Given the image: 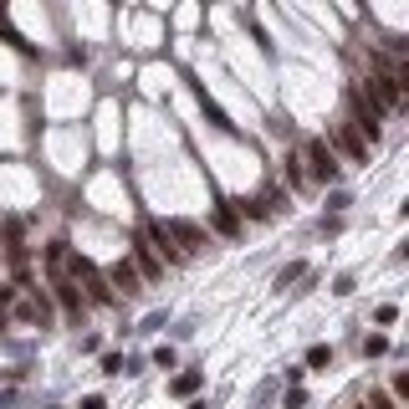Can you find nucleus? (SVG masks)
Returning <instances> with one entry per match:
<instances>
[{"instance_id": "obj_6", "label": "nucleus", "mask_w": 409, "mask_h": 409, "mask_svg": "<svg viewBox=\"0 0 409 409\" xmlns=\"http://www.w3.org/2000/svg\"><path fill=\"white\" fill-rule=\"evenodd\" d=\"M107 282H113L123 297H134V292H138V271H134V261H113V266H107Z\"/></svg>"}, {"instance_id": "obj_16", "label": "nucleus", "mask_w": 409, "mask_h": 409, "mask_svg": "<svg viewBox=\"0 0 409 409\" xmlns=\"http://www.w3.org/2000/svg\"><path fill=\"white\" fill-rule=\"evenodd\" d=\"M205 113H210V123H215V128H225V134L235 128V123H230V118H225V113H220V107H215V102H205Z\"/></svg>"}, {"instance_id": "obj_1", "label": "nucleus", "mask_w": 409, "mask_h": 409, "mask_svg": "<svg viewBox=\"0 0 409 409\" xmlns=\"http://www.w3.org/2000/svg\"><path fill=\"white\" fill-rule=\"evenodd\" d=\"M348 97H353V128L363 134V143L374 148V143L384 138V107H379V102H374L369 93H363V88H353Z\"/></svg>"}, {"instance_id": "obj_5", "label": "nucleus", "mask_w": 409, "mask_h": 409, "mask_svg": "<svg viewBox=\"0 0 409 409\" xmlns=\"http://www.w3.org/2000/svg\"><path fill=\"white\" fill-rule=\"evenodd\" d=\"M134 271H143V282H159V276H164V261H159V256L154 251H148V241H143V235H138V241H134Z\"/></svg>"}, {"instance_id": "obj_10", "label": "nucleus", "mask_w": 409, "mask_h": 409, "mask_svg": "<svg viewBox=\"0 0 409 409\" xmlns=\"http://www.w3.org/2000/svg\"><path fill=\"white\" fill-rule=\"evenodd\" d=\"M328 363H333V348L328 343H312L307 348V369H328Z\"/></svg>"}, {"instance_id": "obj_17", "label": "nucleus", "mask_w": 409, "mask_h": 409, "mask_svg": "<svg viewBox=\"0 0 409 409\" xmlns=\"http://www.w3.org/2000/svg\"><path fill=\"white\" fill-rule=\"evenodd\" d=\"M394 317H399V307H394V302H384V307L374 312V322H379V328H389V322H394Z\"/></svg>"}, {"instance_id": "obj_20", "label": "nucleus", "mask_w": 409, "mask_h": 409, "mask_svg": "<svg viewBox=\"0 0 409 409\" xmlns=\"http://www.w3.org/2000/svg\"><path fill=\"white\" fill-rule=\"evenodd\" d=\"M0 6H6V0H0Z\"/></svg>"}, {"instance_id": "obj_7", "label": "nucleus", "mask_w": 409, "mask_h": 409, "mask_svg": "<svg viewBox=\"0 0 409 409\" xmlns=\"http://www.w3.org/2000/svg\"><path fill=\"white\" fill-rule=\"evenodd\" d=\"M20 322H31V328H47V322H52L47 297H26V302H20Z\"/></svg>"}, {"instance_id": "obj_2", "label": "nucleus", "mask_w": 409, "mask_h": 409, "mask_svg": "<svg viewBox=\"0 0 409 409\" xmlns=\"http://www.w3.org/2000/svg\"><path fill=\"white\" fill-rule=\"evenodd\" d=\"M302 164H307V179H317V184H333V179L343 174V164H338V154H333V143H322V138H307Z\"/></svg>"}, {"instance_id": "obj_4", "label": "nucleus", "mask_w": 409, "mask_h": 409, "mask_svg": "<svg viewBox=\"0 0 409 409\" xmlns=\"http://www.w3.org/2000/svg\"><path fill=\"white\" fill-rule=\"evenodd\" d=\"M333 143H338L353 164H369V143H363V134H358L353 123H338V128H333Z\"/></svg>"}, {"instance_id": "obj_13", "label": "nucleus", "mask_w": 409, "mask_h": 409, "mask_svg": "<svg viewBox=\"0 0 409 409\" xmlns=\"http://www.w3.org/2000/svg\"><path fill=\"white\" fill-rule=\"evenodd\" d=\"M363 353H369V358H379V353H389V338H384V333H374L369 343H363Z\"/></svg>"}, {"instance_id": "obj_15", "label": "nucleus", "mask_w": 409, "mask_h": 409, "mask_svg": "<svg viewBox=\"0 0 409 409\" xmlns=\"http://www.w3.org/2000/svg\"><path fill=\"white\" fill-rule=\"evenodd\" d=\"M287 179H292V184H307V169H302V159H287Z\"/></svg>"}, {"instance_id": "obj_19", "label": "nucleus", "mask_w": 409, "mask_h": 409, "mask_svg": "<svg viewBox=\"0 0 409 409\" xmlns=\"http://www.w3.org/2000/svg\"><path fill=\"white\" fill-rule=\"evenodd\" d=\"M82 409H107V399H102V394H88V399H82Z\"/></svg>"}, {"instance_id": "obj_11", "label": "nucleus", "mask_w": 409, "mask_h": 409, "mask_svg": "<svg viewBox=\"0 0 409 409\" xmlns=\"http://www.w3.org/2000/svg\"><path fill=\"white\" fill-rule=\"evenodd\" d=\"M302 271H307L302 261H292V266H282V276H276V287H282V292H287V287H292V282H297V276H302Z\"/></svg>"}, {"instance_id": "obj_8", "label": "nucleus", "mask_w": 409, "mask_h": 409, "mask_svg": "<svg viewBox=\"0 0 409 409\" xmlns=\"http://www.w3.org/2000/svg\"><path fill=\"white\" fill-rule=\"evenodd\" d=\"M215 225H220V235L235 241V235H241V210L235 205H215Z\"/></svg>"}, {"instance_id": "obj_12", "label": "nucleus", "mask_w": 409, "mask_h": 409, "mask_svg": "<svg viewBox=\"0 0 409 409\" xmlns=\"http://www.w3.org/2000/svg\"><path fill=\"white\" fill-rule=\"evenodd\" d=\"M363 409H399V404H394V394H384V389H374V394H369V404H363Z\"/></svg>"}, {"instance_id": "obj_9", "label": "nucleus", "mask_w": 409, "mask_h": 409, "mask_svg": "<svg viewBox=\"0 0 409 409\" xmlns=\"http://www.w3.org/2000/svg\"><path fill=\"white\" fill-rule=\"evenodd\" d=\"M200 384H205V379H200V369H184V374H174V384H169V389H174L179 399H189V394L200 389Z\"/></svg>"}, {"instance_id": "obj_3", "label": "nucleus", "mask_w": 409, "mask_h": 409, "mask_svg": "<svg viewBox=\"0 0 409 409\" xmlns=\"http://www.w3.org/2000/svg\"><path fill=\"white\" fill-rule=\"evenodd\" d=\"M164 230H169V241L179 246V256H195V251H205V246H210V235H205L195 220H169Z\"/></svg>"}, {"instance_id": "obj_18", "label": "nucleus", "mask_w": 409, "mask_h": 409, "mask_svg": "<svg viewBox=\"0 0 409 409\" xmlns=\"http://www.w3.org/2000/svg\"><path fill=\"white\" fill-rule=\"evenodd\" d=\"M394 399H409V374H404V369L394 374Z\"/></svg>"}, {"instance_id": "obj_14", "label": "nucleus", "mask_w": 409, "mask_h": 409, "mask_svg": "<svg viewBox=\"0 0 409 409\" xmlns=\"http://www.w3.org/2000/svg\"><path fill=\"white\" fill-rule=\"evenodd\" d=\"M102 374H128V358L123 353H107L102 358Z\"/></svg>"}]
</instances>
